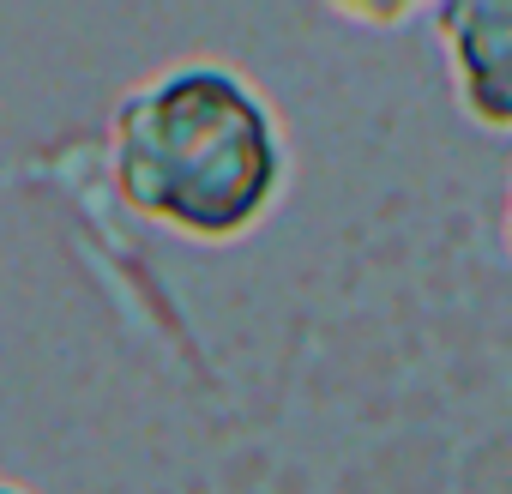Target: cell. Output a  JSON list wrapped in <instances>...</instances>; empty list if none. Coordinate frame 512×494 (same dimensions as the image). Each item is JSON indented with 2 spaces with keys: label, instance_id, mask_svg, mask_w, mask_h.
I'll return each mask as SVG.
<instances>
[{
  "label": "cell",
  "instance_id": "6da1fadb",
  "mask_svg": "<svg viewBox=\"0 0 512 494\" xmlns=\"http://www.w3.org/2000/svg\"><path fill=\"white\" fill-rule=\"evenodd\" d=\"M109 175L157 229L223 247L278 211L290 187V139L253 79L223 61H181L115 103Z\"/></svg>",
  "mask_w": 512,
  "mask_h": 494
},
{
  "label": "cell",
  "instance_id": "7a4b0ae2",
  "mask_svg": "<svg viewBox=\"0 0 512 494\" xmlns=\"http://www.w3.org/2000/svg\"><path fill=\"white\" fill-rule=\"evenodd\" d=\"M428 19L452 67L458 109L488 133H512V0H446Z\"/></svg>",
  "mask_w": 512,
  "mask_h": 494
},
{
  "label": "cell",
  "instance_id": "3957f363",
  "mask_svg": "<svg viewBox=\"0 0 512 494\" xmlns=\"http://www.w3.org/2000/svg\"><path fill=\"white\" fill-rule=\"evenodd\" d=\"M500 235H506V254H512V199H506V223H500Z\"/></svg>",
  "mask_w": 512,
  "mask_h": 494
},
{
  "label": "cell",
  "instance_id": "277c9868",
  "mask_svg": "<svg viewBox=\"0 0 512 494\" xmlns=\"http://www.w3.org/2000/svg\"><path fill=\"white\" fill-rule=\"evenodd\" d=\"M0 494H31V488H19V482H7V476H0Z\"/></svg>",
  "mask_w": 512,
  "mask_h": 494
}]
</instances>
